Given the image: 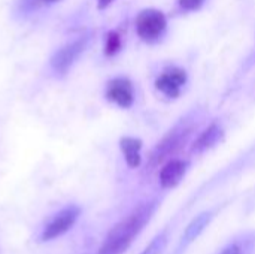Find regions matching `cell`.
<instances>
[{
    "instance_id": "1",
    "label": "cell",
    "mask_w": 255,
    "mask_h": 254,
    "mask_svg": "<svg viewBox=\"0 0 255 254\" xmlns=\"http://www.w3.org/2000/svg\"><path fill=\"white\" fill-rule=\"evenodd\" d=\"M155 205L154 204H143L137 207L131 214L117 223L109 234L106 235L105 241L102 243L97 254H123L136 240L140 231L149 222Z\"/></svg>"
},
{
    "instance_id": "2",
    "label": "cell",
    "mask_w": 255,
    "mask_h": 254,
    "mask_svg": "<svg viewBox=\"0 0 255 254\" xmlns=\"http://www.w3.org/2000/svg\"><path fill=\"white\" fill-rule=\"evenodd\" d=\"M88 40H90L88 36H81V37L66 43L58 51H55L49 61L51 70L57 76H64L69 72V69L73 66V63L79 58V55L85 51Z\"/></svg>"
},
{
    "instance_id": "3",
    "label": "cell",
    "mask_w": 255,
    "mask_h": 254,
    "mask_svg": "<svg viewBox=\"0 0 255 254\" xmlns=\"http://www.w3.org/2000/svg\"><path fill=\"white\" fill-rule=\"evenodd\" d=\"M191 132H193V127H190V126H179V127L173 129L167 136H164V139L155 147V150L151 154L149 168L154 169L161 162H164L166 159L173 156L187 142V139L190 138Z\"/></svg>"
},
{
    "instance_id": "4",
    "label": "cell",
    "mask_w": 255,
    "mask_h": 254,
    "mask_svg": "<svg viewBox=\"0 0 255 254\" xmlns=\"http://www.w3.org/2000/svg\"><path fill=\"white\" fill-rule=\"evenodd\" d=\"M167 27V21L163 12L157 9H145L137 15L136 30L142 40L154 42L160 39Z\"/></svg>"
},
{
    "instance_id": "5",
    "label": "cell",
    "mask_w": 255,
    "mask_h": 254,
    "mask_svg": "<svg viewBox=\"0 0 255 254\" xmlns=\"http://www.w3.org/2000/svg\"><path fill=\"white\" fill-rule=\"evenodd\" d=\"M79 214H81V208L76 205H69V207L63 208L58 214H55L48 222V225L45 226V229L42 232L40 240L42 241H51V240L61 237L63 234H66L67 231H70L73 228Z\"/></svg>"
},
{
    "instance_id": "6",
    "label": "cell",
    "mask_w": 255,
    "mask_h": 254,
    "mask_svg": "<svg viewBox=\"0 0 255 254\" xmlns=\"http://www.w3.org/2000/svg\"><path fill=\"white\" fill-rule=\"evenodd\" d=\"M106 99L120 108H130L134 103V88L127 78H114L106 85Z\"/></svg>"
},
{
    "instance_id": "7",
    "label": "cell",
    "mask_w": 255,
    "mask_h": 254,
    "mask_svg": "<svg viewBox=\"0 0 255 254\" xmlns=\"http://www.w3.org/2000/svg\"><path fill=\"white\" fill-rule=\"evenodd\" d=\"M185 82H187V72L179 67H170L157 78L155 87L164 96L175 99L181 94V90L185 85Z\"/></svg>"
},
{
    "instance_id": "8",
    "label": "cell",
    "mask_w": 255,
    "mask_h": 254,
    "mask_svg": "<svg viewBox=\"0 0 255 254\" xmlns=\"http://www.w3.org/2000/svg\"><path fill=\"white\" fill-rule=\"evenodd\" d=\"M187 168H188V163L185 160H179V159L169 160L160 171V184L164 189H172L178 186L182 181L187 172Z\"/></svg>"
},
{
    "instance_id": "9",
    "label": "cell",
    "mask_w": 255,
    "mask_h": 254,
    "mask_svg": "<svg viewBox=\"0 0 255 254\" xmlns=\"http://www.w3.org/2000/svg\"><path fill=\"white\" fill-rule=\"evenodd\" d=\"M120 148H121V153H123V156H124V159H126V162H127V165L130 168L140 166V163H142V156H140L142 141L140 139L130 138V136L121 138Z\"/></svg>"
},
{
    "instance_id": "10",
    "label": "cell",
    "mask_w": 255,
    "mask_h": 254,
    "mask_svg": "<svg viewBox=\"0 0 255 254\" xmlns=\"http://www.w3.org/2000/svg\"><path fill=\"white\" fill-rule=\"evenodd\" d=\"M221 139H223V129L218 124H211L194 141L193 151L194 153H203V151L212 148L214 145H217Z\"/></svg>"
},
{
    "instance_id": "11",
    "label": "cell",
    "mask_w": 255,
    "mask_h": 254,
    "mask_svg": "<svg viewBox=\"0 0 255 254\" xmlns=\"http://www.w3.org/2000/svg\"><path fill=\"white\" fill-rule=\"evenodd\" d=\"M211 219H212V214H211V213H202V214H199V216L188 225V228L185 229V232H184V244L193 243V241L205 231V228L209 225Z\"/></svg>"
},
{
    "instance_id": "12",
    "label": "cell",
    "mask_w": 255,
    "mask_h": 254,
    "mask_svg": "<svg viewBox=\"0 0 255 254\" xmlns=\"http://www.w3.org/2000/svg\"><path fill=\"white\" fill-rule=\"evenodd\" d=\"M61 0H21L18 1V10L21 13H31L33 10H37L42 6H51Z\"/></svg>"
},
{
    "instance_id": "13",
    "label": "cell",
    "mask_w": 255,
    "mask_h": 254,
    "mask_svg": "<svg viewBox=\"0 0 255 254\" xmlns=\"http://www.w3.org/2000/svg\"><path fill=\"white\" fill-rule=\"evenodd\" d=\"M120 49H121V36L117 31H109L105 40V54L108 57H112Z\"/></svg>"
},
{
    "instance_id": "14",
    "label": "cell",
    "mask_w": 255,
    "mask_h": 254,
    "mask_svg": "<svg viewBox=\"0 0 255 254\" xmlns=\"http://www.w3.org/2000/svg\"><path fill=\"white\" fill-rule=\"evenodd\" d=\"M166 244H167V238L164 234H161L151 241V244L142 252V254H161L166 249Z\"/></svg>"
},
{
    "instance_id": "15",
    "label": "cell",
    "mask_w": 255,
    "mask_h": 254,
    "mask_svg": "<svg viewBox=\"0 0 255 254\" xmlns=\"http://www.w3.org/2000/svg\"><path fill=\"white\" fill-rule=\"evenodd\" d=\"M203 3H205V0H179L181 9H184L187 12H193V10L200 9Z\"/></svg>"
},
{
    "instance_id": "16",
    "label": "cell",
    "mask_w": 255,
    "mask_h": 254,
    "mask_svg": "<svg viewBox=\"0 0 255 254\" xmlns=\"http://www.w3.org/2000/svg\"><path fill=\"white\" fill-rule=\"evenodd\" d=\"M221 254H244L242 253V250H241V247H238V246H230V247H227L224 252Z\"/></svg>"
},
{
    "instance_id": "17",
    "label": "cell",
    "mask_w": 255,
    "mask_h": 254,
    "mask_svg": "<svg viewBox=\"0 0 255 254\" xmlns=\"http://www.w3.org/2000/svg\"><path fill=\"white\" fill-rule=\"evenodd\" d=\"M112 1H115V0H97V7H99L100 10H103V9H106L109 4H112Z\"/></svg>"
}]
</instances>
